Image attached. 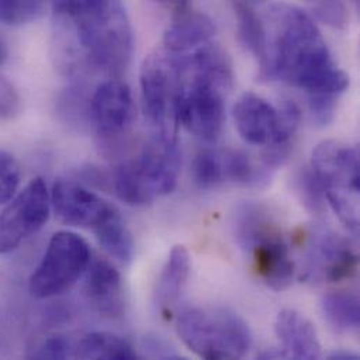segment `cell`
I'll return each instance as SVG.
<instances>
[{
  "mask_svg": "<svg viewBox=\"0 0 360 360\" xmlns=\"http://www.w3.org/2000/svg\"><path fill=\"white\" fill-rule=\"evenodd\" d=\"M63 21L73 28L76 41L90 66L112 77L127 70L134 39L122 0H97Z\"/></svg>",
  "mask_w": 360,
  "mask_h": 360,
  "instance_id": "cell-2",
  "label": "cell"
},
{
  "mask_svg": "<svg viewBox=\"0 0 360 360\" xmlns=\"http://www.w3.org/2000/svg\"><path fill=\"white\" fill-rule=\"evenodd\" d=\"M296 189L302 202L309 210L321 213L326 209V189L311 167L300 172L296 179Z\"/></svg>",
  "mask_w": 360,
  "mask_h": 360,
  "instance_id": "cell-24",
  "label": "cell"
},
{
  "mask_svg": "<svg viewBox=\"0 0 360 360\" xmlns=\"http://www.w3.org/2000/svg\"><path fill=\"white\" fill-rule=\"evenodd\" d=\"M148 347L150 349H153L152 356H155V358H160V359H179V358H181L174 351H172L162 340L153 338V340L149 341Z\"/></svg>",
  "mask_w": 360,
  "mask_h": 360,
  "instance_id": "cell-30",
  "label": "cell"
},
{
  "mask_svg": "<svg viewBox=\"0 0 360 360\" xmlns=\"http://www.w3.org/2000/svg\"><path fill=\"white\" fill-rule=\"evenodd\" d=\"M21 181V172L17 160L6 150L0 149V205L8 203Z\"/></svg>",
  "mask_w": 360,
  "mask_h": 360,
  "instance_id": "cell-26",
  "label": "cell"
},
{
  "mask_svg": "<svg viewBox=\"0 0 360 360\" xmlns=\"http://www.w3.org/2000/svg\"><path fill=\"white\" fill-rule=\"evenodd\" d=\"M44 8V0H0V22L20 25L35 20Z\"/></svg>",
  "mask_w": 360,
  "mask_h": 360,
  "instance_id": "cell-25",
  "label": "cell"
},
{
  "mask_svg": "<svg viewBox=\"0 0 360 360\" xmlns=\"http://www.w3.org/2000/svg\"><path fill=\"white\" fill-rule=\"evenodd\" d=\"M73 356L79 359H138L136 351L125 338L104 331L91 333L82 338L75 348Z\"/></svg>",
  "mask_w": 360,
  "mask_h": 360,
  "instance_id": "cell-19",
  "label": "cell"
},
{
  "mask_svg": "<svg viewBox=\"0 0 360 360\" xmlns=\"http://www.w3.org/2000/svg\"><path fill=\"white\" fill-rule=\"evenodd\" d=\"M213 34V21L206 14L189 10L173 17V22L165 31L163 44L167 52L182 53L209 42Z\"/></svg>",
  "mask_w": 360,
  "mask_h": 360,
  "instance_id": "cell-17",
  "label": "cell"
},
{
  "mask_svg": "<svg viewBox=\"0 0 360 360\" xmlns=\"http://www.w3.org/2000/svg\"><path fill=\"white\" fill-rule=\"evenodd\" d=\"M191 274V257L184 245H176L159 276L155 302L163 316H170Z\"/></svg>",
  "mask_w": 360,
  "mask_h": 360,
  "instance_id": "cell-18",
  "label": "cell"
},
{
  "mask_svg": "<svg viewBox=\"0 0 360 360\" xmlns=\"http://www.w3.org/2000/svg\"><path fill=\"white\" fill-rule=\"evenodd\" d=\"M139 83L143 111L156 134L176 135L182 58L167 51L150 53L142 63Z\"/></svg>",
  "mask_w": 360,
  "mask_h": 360,
  "instance_id": "cell-6",
  "label": "cell"
},
{
  "mask_svg": "<svg viewBox=\"0 0 360 360\" xmlns=\"http://www.w3.org/2000/svg\"><path fill=\"white\" fill-rule=\"evenodd\" d=\"M233 72L195 69L182 58V86L177 101V124L205 142H216L226 121V94Z\"/></svg>",
  "mask_w": 360,
  "mask_h": 360,
  "instance_id": "cell-3",
  "label": "cell"
},
{
  "mask_svg": "<svg viewBox=\"0 0 360 360\" xmlns=\"http://www.w3.org/2000/svg\"><path fill=\"white\" fill-rule=\"evenodd\" d=\"M182 342L203 359H241L252 344L248 324L233 310L184 307L177 314Z\"/></svg>",
  "mask_w": 360,
  "mask_h": 360,
  "instance_id": "cell-4",
  "label": "cell"
},
{
  "mask_svg": "<svg viewBox=\"0 0 360 360\" xmlns=\"http://www.w3.org/2000/svg\"><path fill=\"white\" fill-rule=\"evenodd\" d=\"M93 231L100 245L114 259L121 264H129L134 259L135 243L129 229L117 209Z\"/></svg>",
  "mask_w": 360,
  "mask_h": 360,
  "instance_id": "cell-21",
  "label": "cell"
},
{
  "mask_svg": "<svg viewBox=\"0 0 360 360\" xmlns=\"http://www.w3.org/2000/svg\"><path fill=\"white\" fill-rule=\"evenodd\" d=\"M240 136L254 146H269L278 132V108L255 93L241 94L233 108Z\"/></svg>",
  "mask_w": 360,
  "mask_h": 360,
  "instance_id": "cell-15",
  "label": "cell"
},
{
  "mask_svg": "<svg viewBox=\"0 0 360 360\" xmlns=\"http://www.w3.org/2000/svg\"><path fill=\"white\" fill-rule=\"evenodd\" d=\"M251 255L254 269L272 290L288 289L295 278V264L289 245L275 223L269 224L241 247Z\"/></svg>",
  "mask_w": 360,
  "mask_h": 360,
  "instance_id": "cell-11",
  "label": "cell"
},
{
  "mask_svg": "<svg viewBox=\"0 0 360 360\" xmlns=\"http://www.w3.org/2000/svg\"><path fill=\"white\" fill-rule=\"evenodd\" d=\"M51 213V195L42 179H34L0 213V254L15 250L39 231Z\"/></svg>",
  "mask_w": 360,
  "mask_h": 360,
  "instance_id": "cell-8",
  "label": "cell"
},
{
  "mask_svg": "<svg viewBox=\"0 0 360 360\" xmlns=\"http://www.w3.org/2000/svg\"><path fill=\"white\" fill-rule=\"evenodd\" d=\"M132 163L156 198L172 193L177 186L181 169L177 136L155 134Z\"/></svg>",
  "mask_w": 360,
  "mask_h": 360,
  "instance_id": "cell-12",
  "label": "cell"
},
{
  "mask_svg": "<svg viewBox=\"0 0 360 360\" xmlns=\"http://www.w3.org/2000/svg\"><path fill=\"white\" fill-rule=\"evenodd\" d=\"M314 14L321 22L333 28H345L349 20L348 10L342 0H317Z\"/></svg>",
  "mask_w": 360,
  "mask_h": 360,
  "instance_id": "cell-27",
  "label": "cell"
},
{
  "mask_svg": "<svg viewBox=\"0 0 360 360\" xmlns=\"http://www.w3.org/2000/svg\"><path fill=\"white\" fill-rule=\"evenodd\" d=\"M328 359L334 360H358L359 356L352 354V352H347V351H338V352H334L328 356Z\"/></svg>",
  "mask_w": 360,
  "mask_h": 360,
  "instance_id": "cell-32",
  "label": "cell"
},
{
  "mask_svg": "<svg viewBox=\"0 0 360 360\" xmlns=\"http://www.w3.org/2000/svg\"><path fill=\"white\" fill-rule=\"evenodd\" d=\"M84 276V295L91 307L105 317L122 316L125 297L120 271L105 258H91Z\"/></svg>",
  "mask_w": 360,
  "mask_h": 360,
  "instance_id": "cell-14",
  "label": "cell"
},
{
  "mask_svg": "<svg viewBox=\"0 0 360 360\" xmlns=\"http://www.w3.org/2000/svg\"><path fill=\"white\" fill-rule=\"evenodd\" d=\"M51 207L58 219L69 226L94 230L115 206L75 181L59 180L52 188Z\"/></svg>",
  "mask_w": 360,
  "mask_h": 360,
  "instance_id": "cell-13",
  "label": "cell"
},
{
  "mask_svg": "<svg viewBox=\"0 0 360 360\" xmlns=\"http://www.w3.org/2000/svg\"><path fill=\"white\" fill-rule=\"evenodd\" d=\"M163 7H166L169 11H172L173 17L184 14L191 10V0H155Z\"/></svg>",
  "mask_w": 360,
  "mask_h": 360,
  "instance_id": "cell-31",
  "label": "cell"
},
{
  "mask_svg": "<svg viewBox=\"0 0 360 360\" xmlns=\"http://www.w3.org/2000/svg\"><path fill=\"white\" fill-rule=\"evenodd\" d=\"M6 58H7V48H6L4 42L0 39V65L6 60Z\"/></svg>",
  "mask_w": 360,
  "mask_h": 360,
  "instance_id": "cell-33",
  "label": "cell"
},
{
  "mask_svg": "<svg viewBox=\"0 0 360 360\" xmlns=\"http://www.w3.org/2000/svg\"><path fill=\"white\" fill-rule=\"evenodd\" d=\"M192 177L199 189H214L226 182L223 150L203 149L192 163Z\"/></svg>",
  "mask_w": 360,
  "mask_h": 360,
  "instance_id": "cell-23",
  "label": "cell"
},
{
  "mask_svg": "<svg viewBox=\"0 0 360 360\" xmlns=\"http://www.w3.org/2000/svg\"><path fill=\"white\" fill-rule=\"evenodd\" d=\"M234 1H238V3H247V4H254V3H257V1H261V0H234Z\"/></svg>",
  "mask_w": 360,
  "mask_h": 360,
  "instance_id": "cell-34",
  "label": "cell"
},
{
  "mask_svg": "<svg viewBox=\"0 0 360 360\" xmlns=\"http://www.w3.org/2000/svg\"><path fill=\"white\" fill-rule=\"evenodd\" d=\"M234 11L238 38L247 51L259 60L262 73L268 62V30L251 4L234 1Z\"/></svg>",
  "mask_w": 360,
  "mask_h": 360,
  "instance_id": "cell-20",
  "label": "cell"
},
{
  "mask_svg": "<svg viewBox=\"0 0 360 360\" xmlns=\"http://www.w3.org/2000/svg\"><path fill=\"white\" fill-rule=\"evenodd\" d=\"M90 122L104 142L125 135L136 118L132 91L124 82L110 79L94 91L89 105Z\"/></svg>",
  "mask_w": 360,
  "mask_h": 360,
  "instance_id": "cell-9",
  "label": "cell"
},
{
  "mask_svg": "<svg viewBox=\"0 0 360 360\" xmlns=\"http://www.w3.org/2000/svg\"><path fill=\"white\" fill-rule=\"evenodd\" d=\"M326 321L340 334L358 331L360 326L359 297L352 292H330L321 300Z\"/></svg>",
  "mask_w": 360,
  "mask_h": 360,
  "instance_id": "cell-22",
  "label": "cell"
},
{
  "mask_svg": "<svg viewBox=\"0 0 360 360\" xmlns=\"http://www.w3.org/2000/svg\"><path fill=\"white\" fill-rule=\"evenodd\" d=\"M358 269V254L348 241L330 229L311 234L306 254V276L314 282H341Z\"/></svg>",
  "mask_w": 360,
  "mask_h": 360,
  "instance_id": "cell-10",
  "label": "cell"
},
{
  "mask_svg": "<svg viewBox=\"0 0 360 360\" xmlns=\"http://www.w3.org/2000/svg\"><path fill=\"white\" fill-rule=\"evenodd\" d=\"M18 111V96L13 86L0 77V118H11Z\"/></svg>",
  "mask_w": 360,
  "mask_h": 360,
  "instance_id": "cell-29",
  "label": "cell"
},
{
  "mask_svg": "<svg viewBox=\"0 0 360 360\" xmlns=\"http://www.w3.org/2000/svg\"><path fill=\"white\" fill-rule=\"evenodd\" d=\"M275 334L288 358L311 360L321 356V344L314 326L296 310L279 311L275 320Z\"/></svg>",
  "mask_w": 360,
  "mask_h": 360,
  "instance_id": "cell-16",
  "label": "cell"
},
{
  "mask_svg": "<svg viewBox=\"0 0 360 360\" xmlns=\"http://www.w3.org/2000/svg\"><path fill=\"white\" fill-rule=\"evenodd\" d=\"M313 172L326 189L327 203L351 230H359V150L340 141H324L313 152Z\"/></svg>",
  "mask_w": 360,
  "mask_h": 360,
  "instance_id": "cell-5",
  "label": "cell"
},
{
  "mask_svg": "<svg viewBox=\"0 0 360 360\" xmlns=\"http://www.w3.org/2000/svg\"><path fill=\"white\" fill-rule=\"evenodd\" d=\"M272 46L261 73L303 90L309 97L340 98L349 87L313 18L289 3H276L268 14Z\"/></svg>",
  "mask_w": 360,
  "mask_h": 360,
  "instance_id": "cell-1",
  "label": "cell"
},
{
  "mask_svg": "<svg viewBox=\"0 0 360 360\" xmlns=\"http://www.w3.org/2000/svg\"><path fill=\"white\" fill-rule=\"evenodd\" d=\"M75 348L65 335H49L32 356L38 359H66L73 356Z\"/></svg>",
  "mask_w": 360,
  "mask_h": 360,
  "instance_id": "cell-28",
  "label": "cell"
},
{
  "mask_svg": "<svg viewBox=\"0 0 360 360\" xmlns=\"http://www.w3.org/2000/svg\"><path fill=\"white\" fill-rule=\"evenodd\" d=\"M90 259V247L82 236L73 231L55 233L30 278V293L35 299H49L68 292L84 275Z\"/></svg>",
  "mask_w": 360,
  "mask_h": 360,
  "instance_id": "cell-7",
  "label": "cell"
}]
</instances>
